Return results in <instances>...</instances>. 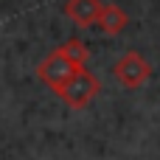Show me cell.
<instances>
[{"mask_svg": "<svg viewBox=\"0 0 160 160\" xmlns=\"http://www.w3.org/2000/svg\"><path fill=\"white\" fill-rule=\"evenodd\" d=\"M98 90H101V82L90 73V70H76L59 90H56V96L68 104V107H73V110H82V107H87L96 96H98Z\"/></svg>", "mask_w": 160, "mask_h": 160, "instance_id": "cell-1", "label": "cell"}, {"mask_svg": "<svg viewBox=\"0 0 160 160\" xmlns=\"http://www.w3.org/2000/svg\"><path fill=\"white\" fill-rule=\"evenodd\" d=\"M76 70H82V68H76V65H73V62H70L59 48H56L53 53H48V56L37 65V76H39V82H45L53 93H56V90H59V87H62V84L76 73Z\"/></svg>", "mask_w": 160, "mask_h": 160, "instance_id": "cell-2", "label": "cell"}, {"mask_svg": "<svg viewBox=\"0 0 160 160\" xmlns=\"http://www.w3.org/2000/svg\"><path fill=\"white\" fill-rule=\"evenodd\" d=\"M149 76H152L149 62H146L141 53H135V51L124 53V56L115 62V79H118L127 90H138V87H143Z\"/></svg>", "mask_w": 160, "mask_h": 160, "instance_id": "cell-3", "label": "cell"}, {"mask_svg": "<svg viewBox=\"0 0 160 160\" xmlns=\"http://www.w3.org/2000/svg\"><path fill=\"white\" fill-rule=\"evenodd\" d=\"M101 0H68L65 3V14L68 20H73L79 28H90L93 22H98L101 14Z\"/></svg>", "mask_w": 160, "mask_h": 160, "instance_id": "cell-4", "label": "cell"}, {"mask_svg": "<svg viewBox=\"0 0 160 160\" xmlns=\"http://www.w3.org/2000/svg\"><path fill=\"white\" fill-rule=\"evenodd\" d=\"M127 22H129V17H127V11H124L121 6H115V3H104V6H101L98 25H101L107 34H121V31L127 28Z\"/></svg>", "mask_w": 160, "mask_h": 160, "instance_id": "cell-5", "label": "cell"}, {"mask_svg": "<svg viewBox=\"0 0 160 160\" xmlns=\"http://www.w3.org/2000/svg\"><path fill=\"white\" fill-rule=\"evenodd\" d=\"M76 68H84V62H87V48H84V42L82 39H68L62 48H59Z\"/></svg>", "mask_w": 160, "mask_h": 160, "instance_id": "cell-6", "label": "cell"}]
</instances>
